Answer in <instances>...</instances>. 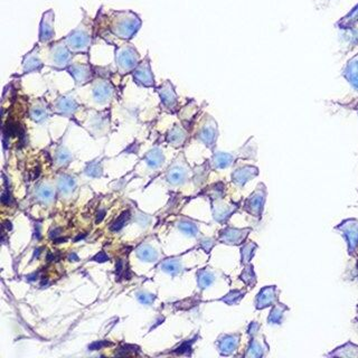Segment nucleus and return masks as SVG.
<instances>
[{
  "instance_id": "nucleus-18",
  "label": "nucleus",
  "mask_w": 358,
  "mask_h": 358,
  "mask_svg": "<svg viewBox=\"0 0 358 358\" xmlns=\"http://www.w3.org/2000/svg\"><path fill=\"white\" fill-rule=\"evenodd\" d=\"M240 344V335H223L217 342V348L219 353L224 356L231 355L236 351Z\"/></svg>"
},
{
  "instance_id": "nucleus-29",
  "label": "nucleus",
  "mask_w": 358,
  "mask_h": 358,
  "mask_svg": "<svg viewBox=\"0 0 358 358\" xmlns=\"http://www.w3.org/2000/svg\"><path fill=\"white\" fill-rule=\"evenodd\" d=\"M215 281V275L212 271L209 270H200L197 274V282H198V286L200 289L208 288L210 284H213Z\"/></svg>"
},
{
  "instance_id": "nucleus-20",
  "label": "nucleus",
  "mask_w": 358,
  "mask_h": 358,
  "mask_svg": "<svg viewBox=\"0 0 358 358\" xmlns=\"http://www.w3.org/2000/svg\"><path fill=\"white\" fill-rule=\"evenodd\" d=\"M235 160L234 154H227V152H217L212 158V166L215 169H225L233 165Z\"/></svg>"
},
{
  "instance_id": "nucleus-35",
  "label": "nucleus",
  "mask_w": 358,
  "mask_h": 358,
  "mask_svg": "<svg viewBox=\"0 0 358 358\" xmlns=\"http://www.w3.org/2000/svg\"><path fill=\"white\" fill-rule=\"evenodd\" d=\"M266 353V348H264L263 345L258 342V340H252L250 344L249 351L246 353V356L249 357H262Z\"/></svg>"
},
{
  "instance_id": "nucleus-32",
  "label": "nucleus",
  "mask_w": 358,
  "mask_h": 358,
  "mask_svg": "<svg viewBox=\"0 0 358 358\" xmlns=\"http://www.w3.org/2000/svg\"><path fill=\"white\" fill-rule=\"evenodd\" d=\"M258 249V245L253 243V242H249L243 245V248L241 249V257H242V263L243 264H249L251 262V259L253 258L255 253V250Z\"/></svg>"
},
{
  "instance_id": "nucleus-24",
  "label": "nucleus",
  "mask_w": 358,
  "mask_h": 358,
  "mask_svg": "<svg viewBox=\"0 0 358 358\" xmlns=\"http://www.w3.org/2000/svg\"><path fill=\"white\" fill-rule=\"evenodd\" d=\"M146 163L152 169L161 167L165 163V156L163 151L158 149V148L150 150L146 156Z\"/></svg>"
},
{
  "instance_id": "nucleus-3",
  "label": "nucleus",
  "mask_w": 358,
  "mask_h": 358,
  "mask_svg": "<svg viewBox=\"0 0 358 358\" xmlns=\"http://www.w3.org/2000/svg\"><path fill=\"white\" fill-rule=\"evenodd\" d=\"M40 56L45 66L57 71H66L73 60L74 54L67 47L64 38H61L47 45H40Z\"/></svg>"
},
{
  "instance_id": "nucleus-28",
  "label": "nucleus",
  "mask_w": 358,
  "mask_h": 358,
  "mask_svg": "<svg viewBox=\"0 0 358 358\" xmlns=\"http://www.w3.org/2000/svg\"><path fill=\"white\" fill-rule=\"evenodd\" d=\"M137 254L142 261L146 262H155L157 261V259H158V252L149 245L140 246L137 251Z\"/></svg>"
},
{
  "instance_id": "nucleus-40",
  "label": "nucleus",
  "mask_w": 358,
  "mask_h": 358,
  "mask_svg": "<svg viewBox=\"0 0 358 358\" xmlns=\"http://www.w3.org/2000/svg\"><path fill=\"white\" fill-rule=\"evenodd\" d=\"M200 244H201V248H203L206 252H209L210 249L214 246V241L210 239H205L200 242Z\"/></svg>"
},
{
  "instance_id": "nucleus-34",
  "label": "nucleus",
  "mask_w": 358,
  "mask_h": 358,
  "mask_svg": "<svg viewBox=\"0 0 358 358\" xmlns=\"http://www.w3.org/2000/svg\"><path fill=\"white\" fill-rule=\"evenodd\" d=\"M241 280L244 281V283L251 286V288H252L255 283H257V275H255L253 267L251 266V264H248V266H246V268L243 270V272H242Z\"/></svg>"
},
{
  "instance_id": "nucleus-13",
  "label": "nucleus",
  "mask_w": 358,
  "mask_h": 358,
  "mask_svg": "<svg viewBox=\"0 0 358 358\" xmlns=\"http://www.w3.org/2000/svg\"><path fill=\"white\" fill-rule=\"evenodd\" d=\"M156 90L159 94L161 103H163V105L166 109L174 110L177 105L178 97L172 82H170V81H165L158 88H156Z\"/></svg>"
},
{
  "instance_id": "nucleus-42",
  "label": "nucleus",
  "mask_w": 358,
  "mask_h": 358,
  "mask_svg": "<svg viewBox=\"0 0 358 358\" xmlns=\"http://www.w3.org/2000/svg\"><path fill=\"white\" fill-rule=\"evenodd\" d=\"M93 260H94V261H97V262H104V261H107V260H109V257H107V255L104 252H100Z\"/></svg>"
},
{
  "instance_id": "nucleus-12",
  "label": "nucleus",
  "mask_w": 358,
  "mask_h": 358,
  "mask_svg": "<svg viewBox=\"0 0 358 358\" xmlns=\"http://www.w3.org/2000/svg\"><path fill=\"white\" fill-rule=\"evenodd\" d=\"M217 134L218 131L216 122L213 120V118H208L204 121L203 125L200 127L198 133H197V138L208 148H213L215 142H216Z\"/></svg>"
},
{
  "instance_id": "nucleus-22",
  "label": "nucleus",
  "mask_w": 358,
  "mask_h": 358,
  "mask_svg": "<svg viewBox=\"0 0 358 358\" xmlns=\"http://www.w3.org/2000/svg\"><path fill=\"white\" fill-rule=\"evenodd\" d=\"M186 131L181 127H179V125H175L167 134L168 142L174 147H180L182 143L186 141Z\"/></svg>"
},
{
  "instance_id": "nucleus-17",
  "label": "nucleus",
  "mask_w": 358,
  "mask_h": 358,
  "mask_svg": "<svg viewBox=\"0 0 358 358\" xmlns=\"http://www.w3.org/2000/svg\"><path fill=\"white\" fill-rule=\"evenodd\" d=\"M259 175V169L254 166H243L237 168L232 174V181L239 187H243L251 179L257 177Z\"/></svg>"
},
{
  "instance_id": "nucleus-23",
  "label": "nucleus",
  "mask_w": 358,
  "mask_h": 358,
  "mask_svg": "<svg viewBox=\"0 0 358 358\" xmlns=\"http://www.w3.org/2000/svg\"><path fill=\"white\" fill-rule=\"evenodd\" d=\"M288 310L289 308L286 307L285 304L276 302L270 312V316L268 318V322L270 325H280L282 320H283L285 311Z\"/></svg>"
},
{
  "instance_id": "nucleus-7",
  "label": "nucleus",
  "mask_w": 358,
  "mask_h": 358,
  "mask_svg": "<svg viewBox=\"0 0 358 358\" xmlns=\"http://www.w3.org/2000/svg\"><path fill=\"white\" fill-rule=\"evenodd\" d=\"M114 89L110 80L104 76H98L93 80L92 84V96L93 100L98 104H105L113 96Z\"/></svg>"
},
{
  "instance_id": "nucleus-15",
  "label": "nucleus",
  "mask_w": 358,
  "mask_h": 358,
  "mask_svg": "<svg viewBox=\"0 0 358 358\" xmlns=\"http://www.w3.org/2000/svg\"><path fill=\"white\" fill-rule=\"evenodd\" d=\"M189 177V170L185 163H174L166 174V179L173 186L182 185Z\"/></svg>"
},
{
  "instance_id": "nucleus-33",
  "label": "nucleus",
  "mask_w": 358,
  "mask_h": 358,
  "mask_svg": "<svg viewBox=\"0 0 358 358\" xmlns=\"http://www.w3.org/2000/svg\"><path fill=\"white\" fill-rule=\"evenodd\" d=\"M163 270L172 275H176L181 271V263L179 260L172 259L163 263Z\"/></svg>"
},
{
  "instance_id": "nucleus-36",
  "label": "nucleus",
  "mask_w": 358,
  "mask_h": 358,
  "mask_svg": "<svg viewBox=\"0 0 358 358\" xmlns=\"http://www.w3.org/2000/svg\"><path fill=\"white\" fill-rule=\"evenodd\" d=\"M245 294V291L240 290H233L230 293H227L225 297L221 299V301H224L227 304H236L239 303L242 299H243Z\"/></svg>"
},
{
  "instance_id": "nucleus-39",
  "label": "nucleus",
  "mask_w": 358,
  "mask_h": 358,
  "mask_svg": "<svg viewBox=\"0 0 358 358\" xmlns=\"http://www.w3.org/2000/svg\"><path fill=\"white\" fill-rule=\"evenodd\" d=\"M138 299H139V301L143 304H150L155 301L156 295L150 294V293H139Z\"/></svg>"
},
{
  "instance_id": "nucleus-25",
  "label": "nucleus",
  "mask_w": 358,
  "mask_h": 358,
  "mask_svg": "<svg viewBox=\"0 0 358 358\" xmlns=\"http://www.w3.org/2000/svg\"><path fill=\"white\" fill-rule=\"evenodd\" d=\"M36 196H37L38 200L42 201L44 204H48L54 199L55 197V190L51 185L47 183H42L36 191Z\"/></svg>"
},
{
  "instance_id": "nucleus-1",
  "label": "nucleus",
  "mask_w": 358,
  "mask_h": 358,
  "mask_svg": "<svg viewBox=\"0 0 358 358\" xmlns=\"http://www.w3.org/2000/svg\"><path fill=\"white\" fill-rule=\"evenodd\" d=\"M101 8L96 19L94 20L95 28L100 27V31H96L95 34L104 30L114 38L130 42L140 29L142 21L136 12L131 10H107L103 12Z\"/></svg>"
},
{
  "instance_id": "nucleus-26",
  "label": "nucleus",
  "mask_w": 358,
  "mask_h": 358,
  "mask_svg": "<svg viewBox=\"0 0 358 358\" xmlns=\"http://www.w3.org/2000/svg\"><path fill=\"white\" fill-rule=\"evenodd\" d=\"M76 181L73 177L69 176V175H63L58 179V189L64 195H69L75 189Z\"/></svg>"
},
{
  "instance_id": "nucleus-5",
  "label": "nucleus",
  "mask_w": 358,
  "mask_h": 358,
  "mask_svg": "<svg viewBox=\"0 0 358 358\" xmlns=\"http://www.w3.org/2000/svg\"><path fill=\"white\" fill-rule=\"evenodd\" d=\"M66 71L73 78L78 87L92 82L94 80V72L88 54H76L72 60Z\"/></svg>"
},
{
  "instance_id": "nucleus-31",
  "label": "nucleus",
  "mask_w": 358,
  "mask_h": 358,
  "mask_svg": "<svg viewBox=\"0 0 358 358\" xmlns=\"http://www.w3.org/2000/svg\"><path fill=\"white\" fill-rule=\"evenodd\" d=\"M29 115H30V118L35 121V122H43V121L47 119L48 113H47L46 107H45L44 105L36 104L30 109Z\"/></svg>"
},
{
  "instance_id": "nucleus-11",
  "label": "nucleus",
  "mask_w": 358,
  "mask_h": 358,
  "mask_svg": "<svg viewBox=\"0 0 358 358\" xmlns=\"http://www.w3.org/2000/svg\"><path fill=\"white\" fill-rule=\"evenodd\" d=\"M45 65L40 56V45L36 44L31 51L26 54L22 58V69H24L25 74L35 73V72H40Z\"/></svg>"
},
{
  "instance_id": "nucleus-38",
  "label": "nucleus",
  "mask_w": 358,
  "mask_h": 358,
  "mask_svg": "<svg viewBox=\"0 0 358 358\" xmlns=\"http://www.w3.org/2000/svg\"><path fill=\"white\" fill-rule=\"evenodd\" d=\"M130 218V213L128 212H124L120 215V217L116 219V221L113 223V225H112V231H119L120 228H122L124 226V224L128 222V219Z\"/></svg>"
},
{
  "instance_id": "nucleus-6",
  "label": "nucleus",
  "mask_w": 358,
  "mask_h": 358,
  "mask_svg": "<svg viewBox=\"0 0 358 358\" xmlns=\"http://www.w3.org/2000/svg\"><path fill=\"white\" fill-rule=\"evenodd\" d=\"M131 74L134 82L139 85H141V87L156 88L154 73H152L151 70L149 54H147V55L142 58L140 63L138 64V66L132 71Z\"/></svg>"
},
{
  "instance_id": "nucleus-41",
  "label": "nucleus",
  "mask_w": 358,
  "mask_h": 358,
  "mask_svg": "<svg viewBox=\"0 0 358 358\" xmlns=\"http://www.w3.org/2000/svg\"><path fill=\"white\" fill-rule=\"evenodd\" d=\"M259 329H260V325L258 324V322H255V321H254V322H252V324L250 325L248 333H249V335H250V336L257 335V334H258V331H259Z\"/></svg>"
},
{
  "instance_id": "nucleus-21",
  "label": "nucleus",
  "mask_w": 358,
  "mask_h": 358,
  "mask_svg": "<svg viewBox=\"0 0 358 358\" xmlns=\"http://www.w3.org/2000/svg\"><path fill=\"white\" fill-rule=\"evenodd\" d=\"M235 208L232 207L231 205L224 203H215L213 206V214L214 218L217 222H225L226 219L231 216L232 213L234 212Z\"/></svg>"
},
{
  "instance_id": "nucleus-9",
  "label": "nucleus",
  "mask_w": 358,
  "mask_h": 358,
  "mask_svg": "<svg viewBox=\"0 0 358 358\" xmlns=\"http://www.w3.org/2000/svg\"><path fill=\"white\" fill-rule=\"evenodd\" d=\"M54 21H55V13L53 9H48L43 13L39 24V45H47L55 40Z\"/></svg>"
},
{
  "instance_id": "nucleus-37",
  "label": "nucleus",
  "mask_w": 358,
  "mask_h": 358,
  "mask_svg": "<svg viewBox=\"0 0 358 358\" xmlns=\"http://www.w3.org/2000/svg\"><path fill=\"white\" fill-rule=\"evenodd\" d=\"M72 160V155L66 149L61 148L56 154V163L60 166H65Z\"/></svg>"
},
{
  "instance_id": "nucleus-27",
  "label": "nucleus",
  "mask_w": 358,
  "mask_h": 358,
  "mask_svg": "<svg viewBox=\"0 0 358 358\" xmlns=\"http://www.w3.org/2000/svg\"><path fill=\"white\" fill-rule=\"evenodd\" d=\"M345 78L353 85V88L358 91V60L349 63L345 71Z\"/></svg>"
},
{
  "instance_id": "nucleus-30",
  "label": "nucleus",
  "mask_w": 358,
  "mask_h": 358,
  "mask_svg": "<svg viewBox=\"0 0 358 358\" xmlns=\"http://www.w3.org/2000/svg\"><path fill=\"white\" fill-rule=\"evenodd\" d=\"M178 228L183 234L188 236H196L199 232L197 224L189 221V219H181V221L178 223Z\"/></svg>"
},
{
  "instance_id": "nucleus-2",
  "label": "nucleus",
  "mask_w": 358,
  "mask_h": 358,
  "mask_svg": "<svg viewBox=\"0 0 358 358\" xmlns=\"http://www.w3.org/2000/svg\"><path fill=\"white\" fill-rule=\"evenodd\" d=\"M83 18L76 28L67 34L64 40L70 51L76 55V54H89L91 48L94 35H95V25L94 19L90 17L87 11L83 10Z\"/></svg>"
},
{
  "instance_id": "nucleus-4",
  "label": "nucleus",
  "mask_w": 358,
  "mask_h": 358,
  "mask_svg": "<svg viewBox=\"0 0 358 358\" xmlns=\"http://www.w3.org/2000/svg\"><path fill=\"white\" fill-rule=\"evenodd\" d=\"M140 61V54L130 42H123V44L115 47L114 63L116 71L120 75L132 73V71L136 69Z\"/></svg>"
},
{
  "instance_id": "nucleus-10",
  "label": "nucleus",
  "mask_w": 358,
  "mask_h": 358,
  "mask_svg": "<svg viewBox=\"0 0 358 358\" xmlns=\"http://www.w3.org/2000/svg\"><path fill=\"white\" fill-rule=\"evenodd\" d=\"M336 230L340 232L348 244L349 253H353L358 246V221L357 219H348L340 224Z\"/></svg>"
},
{
  "instance_id": "nucleus-8",
  "label": "nucleus",
  "mask_w": 358,
  "mask_h": 358,
  "mask_svg": "<svg viewBox=\"0 0 358 358\" xmlns=\"http://www.w3.org/2000/svg\"><path fill=\"white\" fill-rule=\"evenodd\" d=\"M267 198V188L263 183H260L257 189H255L248 199L245 200L244 208L248 213L253 215L255 217H261L263 213L264 204Z\"/></svg>"
},
{
  "instance_id": "nucleus-16",
  "label": "nucleus",
  "mask_w": 358,
  "mask_h": 358,
  "mask_svg": "<svg viewBox=\"0 0 358 358\" xmlns=\"http://www.w3.org/2000/svg\"><path fill=\"white\" fill-rule=\"evenodd\" d=\"M251 232V228H243V230H239V228H232L227 227L223 230L219 234V241L225 244L230 245H239L243 242L246 236L249 235Z\"/></svg>"
},
{
  "instance_id": "nucleus-19",
  "label": "nucleus",
  "mask_w": 358,
  "mask_h": 358,
  "mask_svg": "<svg viewBox=\"0 0 358 358\" xmlns=\"http://www.w3.org/2000/svg\"><path fill=\"white\" fill-rule=\"evenodd\" d=\"M79 104L75 101L74 97H72L70 94L67 95H62L56 100L55 109L58 113L64 115H72L74 112L78 110Z\"/></svg>"
},
{
  "instance_id": "nucleus-14",
  "label": "nucleus",
  "mask_w": 358,
  "mask_h": 358,
  "mask_svg": "<svg viewBox=\"0 0 358 358\" xmlns=\"http://www.w3.org/2000/svg\"><path fill=\"white\" fill-rule=\"evenodd\" d=\"M276 302H279V290L274 285L266 286L260 291L255 299V308L261 310V309L274 306Z\"/></svg>"
}]
</instances>
